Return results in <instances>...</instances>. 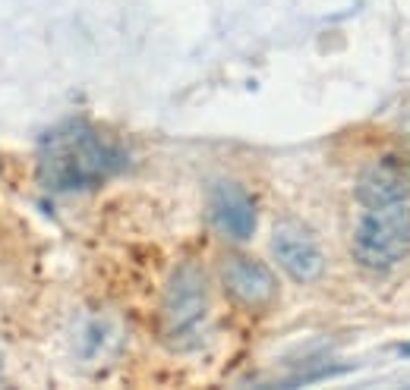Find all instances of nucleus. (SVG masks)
<instances>
[{
  "mask_svg": "<svg viewBox=\"0 0 410 390\" xmlns=\"http://www.w3.org/2000/svg\"><path fill=\"white\" fill-rule=\"evenodd\" d=\"M127 164L117 139L85 120H67L38 145V183L51 192L95 189Z\"/></svg>",
  "mask_w": 410,
  "mask_h": 390,
  "instance_id": "f257e3e1",
  "label": "nucleus"
},
{
  "mask_svg": "<svg viewBox=\"0 0 410 390\" xmlns=\"http://www.w3.org/2000/svg\"><path fill=\"white\" fill-rule=\"evenodd\" d=\"M353 261L366 271H391L410 255V208L385 205V208H366L353 230Z\"/></svg>",
  "mask_w": 410,
  "mask_h": 390,
  "instance_id": "f03ea898",
  "label": "nucleus"
},
{
  "mask_svg": "<svg viewBox=\"0 0 410 390\" xmlns=\"http://www.w3.org/2000/svg\"><path fill=\"white\" fill-rule=\"evenodd\" d=\"M209 315V283L196 261H183L167 280L161 302V337L164 343L189 349L202 337V324Z\"/></svg>",
  "mask_w": 410,
  "mask_h": 390,
  "instance_id": "7ed1b4c3",
  "label": "nucleus"
},
{
  "mask_svg": "<svg viewBox=\"0 0 410 390\" xmlns=\"http://www.w3.org/2000/svg\"><path fill=\"white\" fill-rule=\"evenodd\" d=\"M271 255L281 271L297 283H316L325 274V252L303 221H278L271 230Z\"/></svg>",
  "mask_w": 410,
  "mask_h": 390,
  "instance_id": "20e7f679",
  "label": "nucleus"
},
{
  "mask_svg": "<svg viewBox=\"0 0 410 390\" xmlns=\"http://www.w3.org/2000/svg\"><path fill=\"white\" fill-rule=\"evenodd\" d=\"M221 287L240 309H269L278 296V277L269 265L249 255H227L221 265Z\"/></svg>",
  "mask_w": 410,
  "mask_h": 390,
  "instance_id": "39448f33",
  "label": "nucleus"
},
{
  "mask_svg": "<svg viewBox=\"0 0 410 390\" xmlns=\"http://www.w3.org/2000/svg\"><path fill=\"white\" fill-rule=\"evenodd\" d=\"M209 217L218 233H224L234 243H246L259 227V208L256 199L246 192V186L234 180H218L209 192Z\"/></svg>",
  "mask_w": 410,
  "mask_h": 390,
  "instance_id": "423d86ee",
  "label": "nucleus"
},
{
  "mask_svg": "<svg viewBox=\"0 0 410 390\" xmlns=\"http://www.w3.org/2000/svg\"><path fill=\"white\" fill-rule=\"evenodd\" d=\"M357 199L363 208L401 205L410 199V155H382L357 177Z\"/></svg>",
  "mask_w": 410,
  "mask_h": 390,
  "instance_id": "0eeeda50",
  "label": "nucleus"
},
{
  "mask_svg": "<svg viewBox=\"0 0 410 390\" xmlns=\"http://www.w3.org/2000/svg\"><path fill=\"white\" fill-rule=\"evenodd\" d=\"M401 353H404V356H410V343H404V346H401Z\"/></svg>",
  "mask_w": 410,
  "mask_h": 390,
  "instance_id": "6e6552de",
  "label": "nucleus"
},
{
  "mask_svg": "<svg viewBox=\"0 0 410 390\" xmlns=\"http://www.w3.org/2000/svg\"><path fill=\"white\" fill-rule=\"evenodd\" d=\"M0 368H3V353H0Z\"/></svg>",
  "mask_w": 410,
  "mask_h": 390,
  "instance_id": "1a4fd4ad",
  "label": "nucleus"
}]
</instances>
